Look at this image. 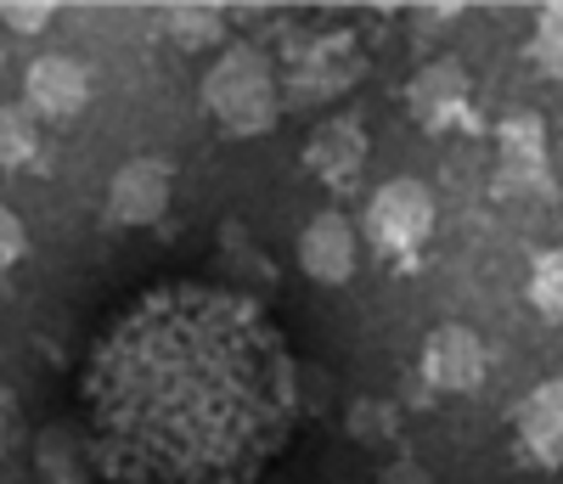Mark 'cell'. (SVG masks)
I'll list each match as a JSON object with an SVG mask.
<instances>
[{
  "label": "cell",
  "mask_w": 563,
  "mask_h": 484,
  "mask_svg": "<svg viewBox=\"0 0 563 484\" xmlns=\"http://www.w3.org/2000/svg\"><path fill=\"white\" fill-rule=\"evenodd\" d=\"M203 108L225 135H265L282 113V85L260 45H225L203 74Z\"/></svg>",
  "instance_id": "obj_1"
},
{
  "label": "cell",
  "mask_w": 563,
  "mask_h": 484,
  "mask_svg": "<svg viewBox=\"0 0 563 484\" xmlns=\"http://www.w3.org/2000/svg\"><path fill=\"white\" fill-rule=\"evenodd\" d=\"M440 226V204H434V186L417 180V175H395L372 191L366 204V242L378 254L400 260V254H417L422 242L434 237Z\"/></svg>",
  "instance_id": "obj_2"
},
{
  "label": "cell",
  "mask_w": 563,
  "mask_h": 484,
  "mask_svg": "<svg viewBox=\"0 0 563 484\" xmlns=\"http://www.w3.org/2000/svg\"><path fill=\"white\" fill-rule=\"evenodd\" d=\"M490 186L501 198H558V180L547 164V119L541 113H507L496 124V175Z\"/></svg>",
  "instance_id": "obj_3"
},
{
  "label": "cell",
  "mask_w": 563,
  "mask_h": 484,
  "mask_svg": "<svg viewBox=\"0 0 563 484\" xmlns=\"http://www.w3.org/2000/svg\"><path fill=\"white\" fill-rule=\"evenodd\" d=\"M361 52L350 34H321L310 45H299L288 63V102L316 108V102H339V96L361 79Z\"/></svg>",
  "instance_id": "obj_4"
},
{
  "label": "cell",
  "mask_w": 563,
  "mask_h": 484,
  "mask_svg": "<svg viewBox=\"0 0 563 484\" xmlns=\"http://www.w3.org/2000/svg\"><path fill=\"white\" fill-rule=\"evenodd\" d=\"M169 191H175V169L153 153H135L113 169L108 180V226L141 231V226H158L169 215Z\"/></svg>",
  "instance_id": "obj_5"
},
{
  "label": "cell",
  "mask_w": 563,
  "mask_h": 484,
  "mask_svg": "<svg viewBox=\"0 0 563 484\" xmlns=\"http://www.w3.org/2000/svg\"><path fill=\"white\" fill-rule=\"evenodd\" d=\"M485 372H490V350L467 321H440L429 332V344H422V377H429V389L474 395V389H485Z\"/></svg>",
  "instance_id": "obj_6"
},
{
  "label": "cell",
  "mask_w": 563,
  "mask_h": 484,
  "mask_svg": "<svg viewBox=\"0 0 563 484\" xmlns=\"http://www.w3.org/2000/svg\"><path fill=\"white\" fill-rule=\"evenodd\" d=\"M23 108L45 124H74L90 108V68L68 52H45L23 68Z\"/></svg>",
  "instance_id": "obj_7"
},
{
  "label": "cell",
  "mask_w": 563,
  "mask_h": 484,
  "mask_svg": "<svg viewBox=\"0 0 563 484\" xmlns=\"http://www.w3.org/2000/svg\"><path fill=\"white\" fill-rule=\"evenodd\" d=\"M467 96H474V79L456 57H434L422 63L406 85V108L422 130H451L456 119H467Z\"/></svg>",
  "instance_id": "obj_8"
},
{
  "label": "cell",
  "mask_w": 563,
  "mask_h": 484,
  "mask_svg": "<svg viewBox=\"0 0 563 484\" xmlns=\"http://www.w3.org/2000/svg\"><path fill=\"white\" fill-rule=\"evenodd\" d=\"M355 260H361V237L350 226V215L327 209L316 215L305 231H299V271L321 287H344L355 276Z\"/></svg>",
  "instance_id": "obj_9"
},
{
  "label": "cell",
  "mask_w": 563,
  "mask_h": 484,
  "mask_svg": "<svg viewBox=\"0 0 563 484\" xmlns=\"http://www.w3.org/2000/svg\"><path fill=\"white\" fill-rule=\"evenodd\" d=\"M366 153H372L366 130H361L350 113H339V119H321V124L310 130V141H305V169H310L316 180H327L333 191H344V186L361 180Z\"/></svg>",
  "instance_id": "obj_10"
},
{
  "label": "cell",
  "mask_w": 563,
  "mask_h": 484,
  "mask_svg": "<svg viewBox=\"0 0 563 484\" xmlns=\"http://www.w3.org/2000/svg\"><path fill=\"white\" fill-rule=\"evenodd\" d=\"M512 440H519L525 462L563 468V377H541L519 400V411H512Z\"/></svg>",
  "instance_id": "obj_11"
},
{
  "label": "cell",
  "mask_w": 563,
  "mask_h": 484,
  "mask_svg": "<svg viewBox=\"0 0 563 484\" xmlns=\"http://www.w3.org/2000/svg\"><path fill=\"white\" fill-rule=\"evenodd\" d=\"M34 473L45 484H90V451L74 422H52L34 440Z\"/></svg>",
  "instance_id": "obj_12"
},
{
  "label": "cell",
  "mask_w": 563,
  "mask_h": 484,
  "mask_svg": "<svg viewBox=\"0 0 563 484\" xmlns=\"http://www.w3.org/2000/svg\"><path fill=\"white\" fill-rule=\"evenodd\" d=\"M164 29L175 34V45H186V52H209V45L225 40V12L209 7V0H186V7H169Z\"/></svg>",
  "instance_id": "obj_13"
},
{
  "label": "cell",
  "mask_w": 563,
  "mask_h": 484,
  "mask_svg": "<svg viewBox=\"0 0 563 484\" xmlns=\"http://www.w3.org/2000/svg\"><path fill=\"white\" fill-rule=\"evenodd\" d=\"M40 153V119L18 102H0V169H23Z\"/></svg>",
  "instance_id": "obj_14"
},
{
  "label": "cell",
  "mask_w": 563,
  "mask_h": 484,
  "mask_svg": "<svg viewBox=\"0 0 563 484\" xmlns=\"http://www.w3.org/2000/svg\"><path fill=\"white\" fill-rule=\"evenodd\" d=\"M530 305L547 321H563V249L536 254V265H530Z\"/></svg>",
  "instance_id": "obj_15"
},
{
  "label": "cell",
  "mask_w": 563,
  "mask_h": 484,
  "mask_svg": "<svg viewBox=\"0 0 563 484\" xmlns=\"http://www.w3.org/2000/svg\"><path fill=\"white\" fill-rule=\"evenodd\" d=\"M530 57L541 74L563 79V0H552V7L536 12V40H530Z\"/></svg>",
  "instance_id": "obj_16"
},
{
  "label": "cell",
  "mask_w": 563,
  "mask_h": 484,
  "mask_svg": "<svg viewBox=\"0 0 563 484\" xmlns=\"http://www.w3.org/2000/svg\"><path fill=\"white\" fill-rule=\"evenodd\" d=\"M395 433H400V411L389 400H355L350 406V440L384 446V440H395Z\"/></svg>",
  "instance_id": "obj_17"
},
{
  "label": "cell",
  "mask_w": 563,
  "mask_h": 484,
  "mask_svg": "<svg viewBox=\"0 0 563 484\" xmlns=\"http://www.w3.org/2000/svg\"><path fill=\"white\" fill-rule=\"evenodd\" d=\"M0 18H7V29H18V34H40L45 23L57 18V7H52V0H7Z\"/></svg>",
  "instance_id": "obj_18"
},
{
  "label": "cell",
  "mask_w": 563,
  "mask_h": 484,
  "mask_svg": "<svg viewBox=\"0 0 563 484\" xmlns=\"http://www.w3.org/2000/svg\"><path fill=\"white\" fill-rule=\"evenodd\" d=\"M23 249H29V231H23V220L0 204V276H7L18 260H23Z\"/></svg>",
  "instance_id": "obj_19"
},
{
  "label": "cell",
  "mask_w": 563,
  "mask_h": 484,
  "mask_svg": "<svg viewBox=\"0 0 563 484\" xmlns=\"http://www.w3.org/2000/svg\"><path fill=\"white\" fill-rule=\"evenodd\" d=\"M372 484H434V473L422 468L417 457H395V462L378 468V479H372Z\"/></svg>",
  "instance_id": "obj_20"
},
{
  "label": "cell",
  "mask_w": 563,
  "mask_h": 484,
  "mask_svg": "<svg viewBox=\"0 0 563 484\" xmlns=\"http://www.w3.org/2000/svg\"><path fill=\"white\" fill-rule=\"evenodd\" d=\"M456 23V7H417V34H440Z\"/></svg>",
  "instance_id": "obj_21"
},
{
  "label": "cell",
  "mask_w": 563,
  "mask_h": 484,
  "mask_svg": "<svg viewBox=\"0 0 563 484\" xmlns=\"http://www.w3.org/2000/svg\"><path fill=\"white\" fill-rule=\"evenodd\" d=\"M0 457H7V417H0Z\"/></svg>",
  "instance_id": "obj_22"
}]
</instances>
